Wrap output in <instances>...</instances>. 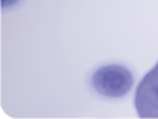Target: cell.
Segmentation results:
<instances>
[{"mask_svg": "<svg viewBox=\"0 0 158 119\" xmlns=\"http://www.w3.org/2000/svg\"><path fill=\"white\" fill-rule=\"evenodd\" d=\"M135 107L140 118H158V62L137 86Z\"/></svg>", "mask_w": 158, "mask_h": 119, "instance_id": "obj_2", "label": "cell"}, {"mask_svg": "<svg viewBox=\"0 0 158 119\" xmlns=\"http://www.w3.org/2000/svg\"><path fill=\"white\" fill-rule=\"evenodd\" d=\"M133 79L128 69L118 65L104 67L93 76V86L107 97H121L132 87Z\"/></svg>", "mask_w": 158, "mask_h": 119, "instance_id": "obj_1", "label": "cell"}]
</instances>
